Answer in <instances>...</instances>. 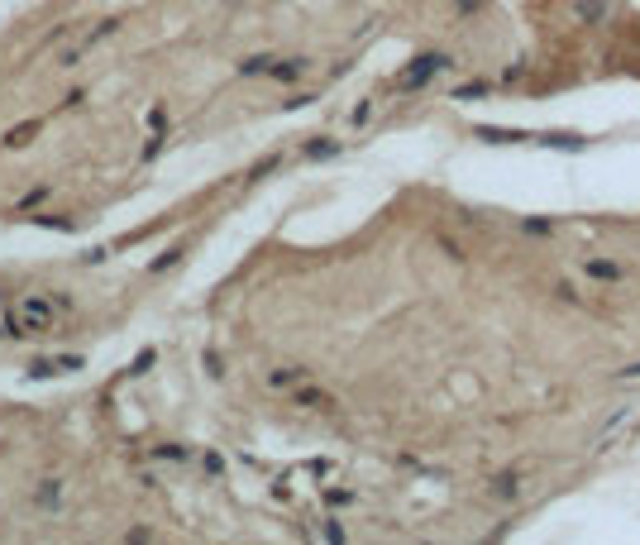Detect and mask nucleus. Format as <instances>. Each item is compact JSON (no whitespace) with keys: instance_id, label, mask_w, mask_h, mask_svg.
Instances as JSON below:
<instances>
[{"instance_id":"f257e3e1","label":"nucleus","mask_w":640,"mask_h":545,"mask_svg":"<svg viewBox=\"0 0 640 545\" xmlns=\"http://www.w3.org/2000/svg\"><path fill=\"white\" fill-rule=\"evenodd\" d=\"M10 321H14V335H48L58 321V307L38 292H24L10 302Z\"/></svg>"},{"instance_id":"6e6552de","label":"nucleus","mask_w":640,"mask_h":545,"mask_svg":"<svg viewBox=\"0 0 640 545\" xmlns=\"http://www.w3.org/2000/svg\"><path fill=\"white\" fill-rule=\"evenodd\" d=\"M578 14L583 19H602L607 14V0H578Z\"/></svg>"},{"instance_id":"f03ea898","label":"nucleus","mask_w":640,"mask_h":545,"mask_svg":"<svg viewBox=\"0 0 640 545\" xmlns=\"http://www.w3.org/2000/svg\"><path fill=\"white\" fill-rule=\"evenodd\" d=\"M115 29H119V19H101L96 29H87L82 38H72V43H67V48L58 53V67H77V63H82V58H87V53H91V48H96L101 38H110Z\"/></svg>"},{"instance_id":"7ed1b4c3","label":"nucleus","mask_w":640,"mask_h":545,"mask_svg":"<svg viewBox=\"0 0 640 545\" xmlns=\"http://www.w3.org/2000/svg\"><path fill=\"white\" fill-rule=\"evenodd\" d=\"M87 359L82 354H62V359H38V364H29V378H58V373H72V368H82Z\"/></svg>"},{"instance_id":"423d86ee","label":"nucleus","mask_w":640,"mask_h":545,"mask_svg":"<svg viewBox=\"0 0 640 545\" xmlns=\"http://www.w3.org/2000/svg\"><path fill=\"white\" fill-rule=\"evenodd\" d=\"M306 378V368H277L273 373V388H292V383H301Z\"/></svg>"},{"instance_id":"9d476101","label":"nucleus","mask_w":640,"mask_h":545,"mask_svg":"<svg viewBox=\"0 0 640 545\" xmlns=\"http://www.w3.org/2000/svg\"><path fill=\"white\" fill-rule=\"evenodd\" d=\"M153 359H158V354H153V349H144V354L134 359V368H129V373H148V364H153Z\"/></svg>"},{"instance_id":"20e7f679","label":"nucleus","mask_w":640,"mask_h":545,"mask_svg":"<svg viewBox=\"0 0 640 545\" xmlns=\"http://www.w3.org/2000/svg\"><path fill=\"white\" fill-rule=\"evenodd\" d=\"M34 134H38V120H24V124H14V129L5 134V148H24Z\"/></svg>"},{"instance_id":"9b49d317","label":"nucleus","mask_w":640,"mask_h":545,"mask_svg":"<svg viewBox=\"0 0 640 545\" xmlns=\"http://www.w3.org/2000/svg\"><path fill=\"white\" fill-rule=\"evenodd\" d=\"M588 273H593V278H617V268H612V263H588Z\"/></svg>"},{"instance_id":"0eeeda50","label":"nucleus","mask_w":640,"mask_h":545,"mask_svg":"<svg viewBox=\"0 0 640 545\" xmlns=\"http://www.w3.org/2000/svg\"><path fill=\"white\" fill-rule=\"evenodd\" d=\"M58 498H62V483H58V478H48V483L38 488V502H43V507H58Z\"/></svg>"},{"instance_id":"f8f14e48","label":"nucleus","mask_w":640,"mask_h":545,"mask_svg":"<svg viewBox=\"0 0 640 545\" xmlns=\"http://www.w3.org/2000/svg\"><path fill=\"white\" fill-rule=\"evenodd\" d=\"M621 378H640V364H631V368H621Z\"/></svg>"},{"instance_id":"39448f33","label":"nucleus","mask_w":640,"mask_h":545,"mask_svg":"<svg viewBox=\"0 0 640 545\" xmlns=\"http://www.w3.org/2000/svg\"><path fill=\"white\" fill-rule=\"evenodd\" d=\"M439 67H444V58H421V67H411L402 82H407V87H416V82H426L430 72H439Z\"/></svg>"},{"instance_id":"1a4fd4ad","label":"nucleus","mask_w":640,"mask_h":545,"mask_svg":"<svg viewBox=\"0 0 640 545\" xmlns=\"http://www.w3.org/2000/svg\"><path fill=\"white\" fill-rule=\"evenodd\" d=\"M297 402H301V407H330L325 392H297Z\"/></svg>"}]
</instances>
